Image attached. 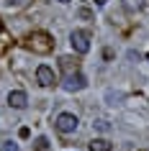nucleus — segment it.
<instances>
[{
    "label": "nucleus",
    "mask_w": 149,
    "mask_h": 151,
    "mask_svg": "<svg viewBox=\"0 0 149 151\" xmlns=\"http://www.w3.org/2000/svg\"><path fill=\"white\" fill-rule=\"evenodd\" d=\"M28 46H31L33 51H39V54H47V51L54 49V39H52L47 31H33L31 36H28Z\"/></svg>",
    "instance_id": "1"
},
{
    "label": "nucleus",
    "mask_w": 149,
    "mask_h": 151,
    "mask_svg": "<svg viewBox=\"0 0 149 151\" xmlns=\"http://www.w3.org/2000/svg\"><path fill=\"white\" fill-rule=\"evenodd\" d=\"M8 105L16 108V110H23L26 105H28V95H26L23 90H13V92L8 95Z\"/></svg>",
    "instance_id": "6"
},
{
    "label": "nucleus",
    "mask_w": 149,
    "mask_h": 151,
    "mask_svg": "<svg viewBox=\"0 0 149 151\" xmlns=\"http://www.w3.org/2000/svg\"><path fill=\"white\" fill-rule=\"evenodd\" d=\"M36 151H49V141L47 138H39V141H36Z\"/></svg>",
    "instance_id": "10"
},
{
    "label": "nucleus",
    "mask_w": 149,
    "mask_h": 151,
    "mask_svg": "<svg viewBox=\"0 0 149 151\" xmlns=\"http://www.w3.org/2000/svg\"><path fill=\"white\" fill-rule=\"evenodd\" d=\"M77 16H80V18H93V13H90L87 8H80V10H77Z\"/></svg>",
    "instance_id": "13"
},
{
    "label": "nucleus",
    "mask_w": 149,
    "mask_h": 151,
    "mask_svg": "<svg viewBox=\"0 0 149 151\" xmlns=\"http://www.w3.org/2000/svg\"><path fill=\"white\" fill-rule=\"evenodd\" d=\"M36 82H39L41 87H52V85L57 82L54 69H52V67H47V64H39V67H36Z\"/></svg>",
    "instance_id": "5"
},
{
    "label": "nucleus",
    "mask_w": 149,
    "mask_h": 151,
    "mask_svg": "<svg viewBox=\"0 0 149 151\" xmlns=\"http://www.w3.org/2000/svg\"><path fill=\"white\" fill-rule=\"evenodd\" d=\"M98 128L100 131H108V120H98Z\"/></svg>",
    "instance_id": "15"
},
{
    "label": "nucleus",
    "mask_w": 149,
    "mask_h": 151,
    "mask_svg": "<svg viewBox=\"0 0 149 151\" xmlns=\"http://www.w3.org/2000/svg\"><path fill=\"white\" fill-rule=\"evenodd\" d=\"M95 3H98V5H105V3H108V0H95Z\"/></svg>",
    "instance_id": "16"
},
{
    "label": "nucleus",
    "mask_w": 149,
    "mask_h": 151,
    "mask_svg": "<svg viewBox=\"0 0 149 151\" xmlns=\"http://www.w3.org/2000/svg\"><path fill=\"white\" fill-rule=\"evenodd\" d=\"M147 59H149V54H147Z\"/></svg>",
    "instance_id": "19"
},
{
    "label": "nucleus",
    "mask_w": 149,
    "mask_h": 151,
    "mask_svg": "<svg viewBox=\"0 0 149 151\" xmlns=\"http://www.w3.org/2000/svg\"><path fill=\"white\" fill-rule=\"evenodd\" d=\"M87 146H90V151H110V149H113L108 138H93Z\"/></svg>",
    "instance_id": "7"
},
{
    "label": "nucleus",
    "mask_w": 149,
    "mask_h": 151,
    "mask_svg": "<svg viewBox=\"0 0 149 151\" xmlns=\"http://www.w3.org/2000/svg\"><path fill=\"white\" fill-rule=\"evenodd\" d=\"M62 87L67 90V92H80V90L87 87V77H85V74H80V72H70V74L64 77Z\"/></svg>",
    "instance_id": "4"
},
{
    "label": "nucleus",
    "mask_w": 149,
    "mask_h": 151,
    "mask_svg": "<svg viewBox=\"0 0 149 151\" xmlns=\"http://www.w3.org/2000/svg\"><path fill=\"white\" fill-rule=\"evenodd\" d=\"M54 126H57V131H59V133H75V131H77V126H80V120H77V115H75V113H59V115H57V120H54Z\"/></svg>",
    "instance_id": "2"
},
{
    "label": "nucleus",
    "mask_w": 149,
    "mask_h": 151,
    "mask_svg": "<svg viewBox=\"0 0 149 151\" xmlns=\"http://www.w3.org/2000/svg\"><path fill=\"white\" fill-rule=\"evenodd\" d=\"M0 151H18V143L8 141V143H3V149H0Z\"/></svg>",
    "instance_id": "12"
},
{
    "label": "nucleus",
    "mask_w": 149,
    "mask_h": 151,
    "mask_svg": "<svg viewBox=\"0 0 149 151\" xmlns=\"http://www.w3.org/2000/svg\"><path fill=\"white\" fill-rule=\"evenodd\" d=\"M18 136H21V138H28V136H31V131H28V128H21V131H18Z\"/></svg>",
    "instance_id": "14"
},
{
    "label": "nucleus",
    "mask_w": 149,
    "mask_h": 151,
    "mask_svg": "<svg viewBox=\"0 0 149 151\" xmlns=\"http://www.w3.org/2000/svg\"><path fill=\"white\" fill-rule=\"evenodd\" d=\"M141 5H144L141 0H124V8L129 10V13H134V10H139Z\"/></svg>",
    "instance_id": "9"
},
{
    "label": "nucleus",
    "mask_w": 149,
    "mask_h": 151,
    "mask_svg": "<svg viewBox=\"0 0 149 151\" xmlns=\"http://www.w3.org/2000/svg\"><path fill=\"white\" fill-rule=\"evenodd\" d=\"M59 62H62V69L67 72V74H70V72H77V62L72 64V59H70V56H62Z\"/></svg>",
    "instance_id": "8"
},
{
    "label": "nucleus",
    "mask_w": 149,
    "mask_h": 151,
    "mask_svg": "<svg viewBox=\"0 0 149 151\" xmlns=\"http://www.w3.org/2000/svg\"><path fill=\"white\" fill-rule=\"evenodd\" d=\"M70 44H72V49L77 51V54H87L90 51V33L87 31H72L70 33Z\"/></svg>",
    "instance_id": "3"
},
{
    "label": "nucleus",
    "mask_w": 149,
    "mask_h": 151,
    "mask_svg": "<svg viewBox=\"0 0 149 151\" xmlns=\"http://www.w3.org/2000/svg\"><path fill=\"white\" fill-rule=\"evenodd\" d=\"M0 33H3V21H0Z\"/></svg>",
    "instance_id": "17"
},
{
    "label": "nucleus",
    "mask_w": 149,
    "mask_h": 151,
    "mask_svg": "<svg viewBox=\"0 0 149 151\" xmlns=\"http://www.w3.org/2000/svg\"><path fill=\"white\" fill-rule=\"evenodd\" d=\"M3 3H5L8 8H21V5H23L26 0H3Z\"/></svg>",
    "instance_id": "11"
},
{
    "label": "nucleus",
    "mask_w": 149,
    "mask_h": 151,
    "mask_svg": "<svg viewBox=\"0 0 149 151\" xmlns=\"http://www.w3.org/2000/svg\"><path fill=\"white\" fill-rule=\"evenodd\" d=\"M59 3H70V0H59Z\"/></svg>",
    "instance_id": "18"
}]
</instances>
